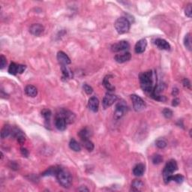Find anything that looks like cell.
I'll use <instances>...</instances> for the list:
<instances>
[{
    "label": "cell",
    "instance_id": "obj_41",
    "mask_svg": "<svg viewBox=\"0 0 192 192\" xmlns=\"http://www.w3.org/2000/svg\"><path fill=\"white\" fill-rule=\"evenodd\" d=\"M179 93V89L177 88H173V92H172V95L173 96H177Z\"/></svg>",
    "mask_w": 192,
    "mask_h": 192
},
{
    "label": "cell",
    "instance_id": "obj_40",
    "mask_svg": "<svg viewBox=\"0 0 192 192\" xmlns=\"http://www.w3.org/2000/svg\"><path fill=\"white\" fill-rule=\"evenodd\" d=\"M179 104H180V100H179L178 98H174L173 100V103H172L173 106L176 107V106H177V105H179Z\"/></svg>",
    "mask_w": 192,
    "mask_h": 192
},
{
    "label": "cell",
    "instance_id": "obj_27",
    "mask_svg": "<svg viewBox=\"0 0 192 192\" xmlns=\"http://www.w3.org/2000/svg\"><path fill=\"white\" fill-rule=\"evenodd\" d=\"M9 72L10 74H17V73H19V65L14 63V62H12L9 68Z\"/></svg>",
    "mask_w": 192,
    "mask_h": 192
},
{
    "label": "cell",
    "instance_id": "obj_29",
    "mask_svg": "<svg viewBox=\"0 0 192 192\" xmlns=\"http://www.w3.org/2000/svg\"><path fill=\"white\" fill-rule=\"evenodd\" d=\"M83 143H84V146L85 148L88 150L89 152H92L94 149V144L91 140H83Z\"/></svg>",
    "mask_w": 192,
    "mask_h": 192
},
{
    "label": "cell",
    "instance_id": "obj_23",
    "mask_svg": "<svg viewBox=\"0 0 192 192\" xmlns=\"http://www.w3.org/2000/svg\"><path fill=\"white\" fill-rule=\"evenodd\" d=\"M59 167H50V168H48L46 171H44L41 175L43 177H47V176H56L57 175V172L59 170Z\"/></svg>",
    "mask_w": 192,
    "mask_h": 192
},
{
    "label": "cell",
    "instance_id": "obj_13",
    "mask_svg": "<svg viewBox=\"0 0 192 192\" xmlns=\"http://www.w3.org/2000/svg\"><path fill=\"white\" fill-rule=\"evenodd\" d=\"M147 46V41L146 40L144 39H140L137 42V44H135V47H134V50H135L136 53H143L144 51L146 50V48Z\"/></svg>",
    "mask_w": 192,
    "mask_h": 192
},
{
    "label": "cell",
    "instance_id": "obj_5",
    "mask_svg": "<svg viewBox=\"0 0 192 192\" xmlns=\"http://www.w3.org/2000/svg\"><path fill=\"white\" fill-rule=\"evenodd\" d=\"M131 99L132 101L133 108H134V110L135 111H141V110H143L145 108V101H144L140 96L137 95H131Z\"/></svg>",
    "mask_w": 192,
    "mask_h": 192
},
{
    "label": "cell",
    "instance_id": "obj_8",
    "mask_svg": "<svg viewBox=\"0 0 192 192\" xmlns=\"http://www.w3.org/2000/svg\"><path fill=\"white\" fill-rule=\"evenodd\" d=\"M117 101V96L111 93H107L103 98V106L105 108L110 107Z\"/></svg>",
    "mask_w": 192,
    "mask_h": 192
},
{
    "label": "cell",
    "instance_id": "obj_24",
    "mask_svg": "<svg viewBox=\"0 0 192 192\" xmlns=\"http://www.w3.org/2000/svg\"><path fill=\"white\" fill-rule=\"evenodd\" d=\"M69 147L71 148V149L73 150L74 152H80L81 150V145L78 143V142L76 140H74V138H72L70 140L69 143Z\"/></svg>",
    "mask_w": 192,
    "mask_h": 192
},
{
    "label": "cell",
    "instance_id": "obj_20",
    "mask_svg": "<svg viewBox=\"0 0 192 192\" xmlns=\"http://www.w3.org/2000/svg\"><path fill=\"white\" fill-rule=\"evenodd\" d=\"M78 135H79L81 140L83 141V140H88L89 138V137L91 136V132L88 128H85V129H83L81 132L78 133Z\"/></svg>",
    "mask_w": 192,
    "mask_h": 192
},
{
    "label": "cell",
    "instance_id": "obj_1",
    "mask_svg": "<svg viewBox=\"0 0 192 192\" xmlns=\"http://www.w3.org/2000/svg\"><path fill=\"white\" fill-rule=\"evenodd\" d=\"M140 86L146 92L152 93L154 89V74L152 71L143 72L140 74Z\"/></svg>",
    "mask_w": 192,
    "mask_h": 192
},
{
    "label": "cell",
    "instance_id": "obj_18",
    "mask_svg": "<svg viewBox=\"0 0 192 192\" xmlns=\"http://www.w3.org/2000/svg\"><path fill=\"white\" fill-rule=\"evenodd\" d=\"M145 172V166L143 164H137L133 168V174L136 177H141Z\"/></svg>",
    "mask_w": 192,
    "mask_h": 192
},
{
    "label": "cell",
    "instance_id": "obj_12",
    "mask_svg": "<svg viewBox=\"0 0 192 192\" xmlns=\"http://www.w3.org/2000/svg\"><path fill=\"white\" fill-rule=\"evenodd\" d=\"M57 60L59 61L61 65H68L71 64L70 58L65 53L62 52V51H60L57 53Z\"/></svg>",
    "mask_w": 192,
    "mask_h": 192
},
{
    "label": "cell",
    "instance_id": "obj_26",
    "mask_svg": "<svg viewBox=\"0 0 192 192\" xmlns=\"http://www.w3.org/2000/svg\"><path fill=\"white\" fill-rule=\"evenodd\" d=\"M111 76H106L103 80V84L105 86V87L108 89V91H113L115 89V87L113 86H112L110 83V77Z\"/></svg>",
    "mask_w": 192,
    "mask_h": 192
},
{
    "label": "cell",
    "instance_id": "obj_25",
    "mask_svg": "<svg viewBox=\"0 0 192 192\" xmlns=\"http://www.w3.org/2000/svg\"><path fill=\"white\" fill-rule=\"evenodd\" d=\"M132 187L134 191H140L141 188L143 187V183L142 181L135 180L132 182Z\"/></svg>",
    "mask_w": 192,
    "mask_h": 192
},
{
    "label": "cell",
    "instance_id": "obj_31",
    "mask_svg": "<svg viewBox=\"0 0 192 192\" xmlns=\"http://www.w3.org/2000/svg\"><path fill=\"white\" fill-rule=\"evenodd\" d=\"M162 113H163V115L164 116V117L167 118V119H170V118L173 116V114L172 110L169 108H164V110H163Z\"/></svg>",
    "mask_w": 192,
    "mask_h": 192
},
{
    "label": "cell",
    "instance_id": "obj_7",
    "mask_svg": "<svg viewBox=\"0 0 192 192\" xmlns=\"http://www.w3.org/2000/svg\"><path fill=\"white\" fill-rule=\"evenodd\" d=\"M130 47V44L128 41H121L117 43H115L114 44L111 46V50L113 52L116 53L119 52V51L125 50H128Z\"/></svg>",
    "mask_w": 192,
    "mask_h": 192
},
{
    "label": "cell",
    "instance_id": "obj_34",
    "mask_svg": "<svg viewBox=\"0 0 192 192\" xmlns=\"http://www.w3.org/2000/svg\"><path fill=\"white\" fill-rule=\"evenodd\" d=\"M185 14L187 17H191L192 16V9H191V4H188L186 6L185 10Z\"/></svg>",
    "mask_w": 192,
    "mask_h": 192
},
{
    "label": "cell",
    "instance_id": "obj_35",
    "mask_svg": "<svg viewBox=\"0 0 192 192\" xmlns=\"http://www.w3.org/2000/svg\"><path fill=\"white\" fill-rule=\"evenodd\" d=\"M6 64H7L6 58L3 55H1V57H0V68L3 69L6 66Z\"/></svg>",
    "mask_w": 192,
    "mask_h": 192
},
{
    "label": "cell",
    "instance_id": "obj_6",
    "mask_svg": "<svg viewBox=\"0 0 192 192\" xmlns=\"http://www.w3.org/2000/svg\"><path fill=\"white\" fill-rule=\"evenodd\" d=\"M126 108H127V106H126L125 104L124 103V101H122L118 103L116 106V110H115L114 112V118L116 119H121L123 116V115L125 113Z\"/></svg>",
    "mask_w": 192,
    "mask_h": 192
},
{
    "label": "cell",
    "instance_id": "obj_15",
    "mask_svg": "<svg viewBox=\"0 0 192 192\" xmlns=\"http://www.w3.org/2000/svg\"><path fill=\"white\" fill-rule=\"evenodd\" d=\"M88 107L89 110H92L94 113L98 112L99 108V101L96 97H91L89 98V102H88Z\"/></svg>",
    "mask_w": 192,
    "mask_h": 192
},
{
    "label": "cell",
    "instance_id": "obj_28",
    "mask_svg": "<svg viewBox=\"0 0 192 192\" xmlns=\"http://www.w3.org/2000/svg\"><path fill=\"white\" fill-rule=\"evenodd\" d=\"M191 35L190 33H188L184 38V44H185V47L188 48L189 50H191Z\"/></svg>",
    "mask_w": 192,
    "mask_h": 192
},
{
    "label": "cell",
    "instance_id": "obj_22",
    "mask_svg": "<svg viewBox=\"0 0 192 192\" xmlns=\"http://www.w3.org/2000/svg\"><path fill=\"white\" fill-rule=\"evenodd\" d=\"M12 129L10 127V125H5L1 131L2 138L5 139V138H6V137H9V135H11V134H12Z\"/></svg>",
    "mask_w": 192,
    "mask_h": 192
},
{
    "label": "cell",
    "instance_id": "obj_2",
    "mask_svg": "<svg viewBox=\"0 0 192 192\" xmlns=\"http://www.w3.org/2000/svg\"><path fill=\"white\" fill-rule=\"evenodd\" d=\"M56 177H57L60 185L63 188H68L71 185L72 177L69 171H68L67 170L60 167Z\"/></svg>",
    "mask_w": 192,
    "mask_h": 192
},
{
    "label": "cell",
    "instance_id": "obj_38",
    "mask_svg": "<svg viewBox=\"0 0 192 192\" xmlns=\"http://www.w3.org/2000/svg\"><path fill=\"white\" fill-rule=\"evenodd\" d=\"M20 151H21V154L23 155V157H27L29 156V152L26 148H21Z\"/></svg>",
    "mask_w": 192,
    "mask_h": 192
},
{
    "label": "cell",
    "instance_id": "obj_19",
    "mask_svg": "<svg viewBox=\"0 0 192 192\" xmlns=\"http://www.w3.org/2000/svg\"><path fill=\"white\" fill-rule=\"evenodd\" d=\"M25 93L29 97H36L38 94V89L33 85H28L25 88Z\"/></svg>",
    "mask_w": 192,
    "mask_h": 192
},
{
    "label": "cell",
    "instance_id": "obj_10",
    "mask_svg": "<svg viewBox=\"0 0 192 192\" xmlns=\"http://www.w3.org/2000/svg\"><path fill=\"white\" fill-rule=\"evenodd\" d=\"M57 115H60V116H62L64 119L66 121L67 124H71V123L74 122L75 120V116L73 113L69 110H62V111L60 112V113Z\"/></svg>",
    "mask_w": 192,
    "mask_h": 192
},
{
    "label": "cell",
    "instance_id": "obj_37",
    "mask_svg": "<svg viewBox=\"0 0 192 192\" xmlns=\"http://www.w3.org/2000/svg\"><path fill=\"white\" fill-rule=\"evenodd\" d=\"M183 85H184V86H185L186 88H188V89L191 88V84H190V81H188V79H186V78L183 80Z\"/></svg>",
    "mask_w": 192,
    "mask_h": 192
},
{
    "label": "cell",
    "instance_id": "obj_17",
    "mask_svg": "<svg viewBox=\"0 0 192 192\" xmlns=\"http://www.w3.org/2000/svg\"><path fill=\"white\" fill-rule=\"evenodd\" d=\"M61 71L62 73V78L65 80L71 79L73 77V74L72 71L69 69L67 65H61Z\"/></svg>",
    "mask_w": 192,
    "mask_h": 192
},
{
    "label": "cell",
    "instance_id": "obj_32",
    "mask_svg": "<svg viewBox=\"0 0 192 192\" xmlns=\"http://www.w3.org/2000/svg\"><path fill=\"white\" fill-rule=\"evenodd\" d=\"M156 144L159 149H164L167 146V142L164 140H163V139H158V140H156Z\"/></svg>",
    "mask_w": 192,
    "mask_h": 192
},
{
    "label": "cell",
    "instance_id": "obj_39",
    "mask_svg": "<svg viewBox=\"0 0 192 192\" xmlns=\"http://www.w3.org/2000/svg\"><path fill=\"white\" fill-rule=\"evenodd\" d=\"M26 69V66L23 65H19V74H22Z\"/></svg>",
    "mask_w": 192,
    "mask_h": 192
},
{
    "label": "cell",
    "instance_id": "obj_11",
    "mask_svg": "<svg viewBox=\"0 0 192 192\" xmlns=\"http://www.w3.org/2000/svg\"><path fill=\"white\" fill-rule=\"evenodd\" d=\"M55 125L59 131H65L67 127V122L62 116L57 115L55 120Z\"/></svg>",
    "mask_w": 192,
    "mask_h": 192
},
{
    "label": "cell",
    "instance_id": "obj_4",
    "mask_svg": "<svg viewBox=\"0 0 192 192\" xmlns=\"http://www.w3.org/2000/svg\"><path fill=\"white\" fill-rule=\"evenodd\" d=\"M115 29L119 34H124L128 33L130 29L131 24L129 19L122 17L118 18L114 23Z\"/></svg>",
    "mask_w": 192,
    "mask_h": 192
},
{
    "label": "cell",
    "instance_id": "obj_16",
    "mask_svg": "<svg viewBox=\"0 0 192 192\" xmlns=\"http://www.w3.org/2000/svg\"><path fill=\"white\" fill-rule=\"evenodd\" d=\"M155 44L158 47V48L161 50H169L170 49V45L166 40L162 39V38H157L155 41Z\"/></svg>",
    "mask_w": 192,
    "mask_h": 192
},
{
    "label": "cell",
    "instance_id": "obj_36",
    "mask_svg": "<svg viewBox=\"0 0 192 192\" xmlns=\"http://www.w3.org/2000/svg\"><path fill=\"white\" fill-rule=\"evenodd\" d=\"M83 87H84L85 92H86V94H88V95H90V94H92V92H93V89L88 84H84Z\"/></svg>",
    "mask_w": 192,
    "mask_h": 192
},
{
    "label": "cell",
    "instance_id": "obj_14",
    "mask_svg": "<svg viewBox=\"0 0 192 192\" xmlns=\"http://www.w3.org/2000/svg\"><path fill=\"white\" fill-rule=\"evenodd\" d=\"M131 58H132V55H131L130 53L125 52L115 56L114 60H116V62H119V63H124V62H126L130 60Z\"/></svg>",
    "mask_w": 192,
    "mask_h": 192
},
{
    "label": "cell",
    "instance_id": "obj_21",
    "mask_svg": "<svg viewBox=\"0 0 192 192\" xmlns=\"http://www.w3.org/2000/svg\"><path fill=\"white\" fill-rule=\"evenodd\" d=\"M41 115H42L43 117L44 118L46 125L50 126V121L51 116H52V113H51L50 110H48V109H44V110L41 111Z\"/></svg>",
    "mask_w": 192,
    "mask_h": 192
},
{
    "label": "cell",
    "instance_id": "obj_9",
    "mask_svg": "<svg viewBox=\"0 0 192 192\" xmlns=\"http://www.w3.org/2000/svg\"><path fill=\"white\" fill-rule=\"evenodd\" d=\"M44 31V27L40 23H35L30 26L29 32L35 36H40Z\"/></svg>",
    "mask_w": 192,
    "mask_h": 192
},
{
    "label": "cell",
    "instance_id": "obj_33",
    "mask_svg": "<svg viewBox=\"0 0 192 192\" xmlns=\"http://www.w3.org/2000/svg\"><path fill=\"white\" fill-rule=\"evenodd\" d=\"M163 161L162 156L160 155H156L153 157V162L154 164H159Z\"/></svg>",
    "mask_w": 192,
    "mask_h": 192
},
{
    "label": "cell",
    "instance_id": "obj_42",
    "mask_svg": "<svg viewBox=\"0 0 192 192\" xmlns=\"http://www.w3.org/2000/svg\"><path fill=\"white\" fill-rule=\"evenodd\" d=\"M78 191H89V189L87 188H86L85 186H81V188H78Z\"/></svg>",
    "mask_w": 192,
    "mask_h": 192
},
{
    "label": "cell",
    "instance_id": "obj_3",
    "mask_svg": "<svg viewBox=\"0 0 192 192\" xmlns=\"http://www.w3.org/2000/svg\"><path fill=\"white\" fill-rule=\"evenodd\" d=\"M177 170H178V165H177V163L175 160H170L166 164L165 167L164 168V170H163V177H164V180L165 183L167 184L170 182H171V176Z\"/></svg>",
    "mask_w": 192,
    "mask_h": 192
},
{
    "label": "cell",
    "instance_id": "obj_30",
    "mask_svg": "<svg viewBox=\"0 0 192 192\" xmlns=\"http://www.w3.org/2000/svg\"><path fill=\"white\" fill-rule=\"evenodd\" d=\"M170 180L174 181V182H176L178 184H180L184 181V177L182 175H181V174H177V175L174 176L172 175L171 176Z\"/></svg>",
    "mask_w": 192,
    "mask_h": 192
}]
</instances>
